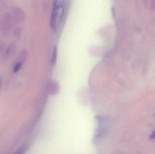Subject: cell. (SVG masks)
<instances>
[{"mask_svg":"<svg viewBox=\"0 0 155 154\" xmlns=\"http://www.w3.org/2000/svg\"><path fill=\"white\" fill-rule=\"evenodd\" d=\"M64 10L65 4L63 1H54L51 20V26L54 30H56L61 23Z\"/></svg>","mask_w":155,"mask_h":154,"instance_id":"cell-1","label":"cell"},{"mask_svg":"<svg viewBox=\"0 0 155 154\" xmlns=\"http://www.w3.org/2000/svg\"><path fill=\"white\" fill-rule=\"evenodd\" d=\"M12 14L5 13L3 16L1 24V29L3 35L7 36L10 34L12 29L13 22Z\"/></svg>","mask_w":155,"mask_h":154,"instance_id":"cell-2","label":"cell"},{"mask_svg":"<svg viewBox=\"0 0 155 154\" xmlns=\"http://www.w3.org/2000/svg\"><path fill=\"white\" fill-rule=\"evenodd\" d=\"M12 15L14 22L16 24L22 22L25 17L24 11L19 7H15L13 8Z\"/></svg>","mask_w":155,"mask_h":154,"instance_id":"cell-3","label":"cell"},{"mask_svg":"<svg viewBox=\"0 0 155 154\" xmlns=\"http://www.w3.org/2000/svg\"><path fill=\"white\" fill-rule=\"evenodd\" d=\"M16 49V44L15 42H13L10 43L8 47L6 48L5 50V55L6 58L10 57L13 55Z\"/></svg>","mask_w":155,"mask_h":154,"instance_id":"cell-4","label":"cell"},{"mask_svg":"<svg viewBox=\"0 0 155 154\" xmlns=\"http://www.w3.org/2000/svg\"><path fill=\"white\" fill-rule=\"evenodd\" d=\"M26 56V51L25 50H23L19 53L18 57V61L19 62L23 63L25 59Z\"/></svg>","mask_w":155,"mask_h":154,"instance_id":"cell-5","label":"cell"},{"mask_svg":"<svg viewBox=\"0 0 155 154\" xmlns=\"http://www.w3.org/2000/svg\"><path fill=\"white\" fill-rule=\"evenodd\" d=\"M22 66V63L17 61L14 66L13 68V72L14 73H17L21 68Z\"/></svg>","mask_w":155,"mask_h":154,"instance_id":"cell-6","label":"cell"},{"mask_svg":"<svg viewBox=\"0 0 155 154\" xmlns=\"http://www.w3.org/2000/svg\"><path fill=\"white\" fill-rule=\"evenodd\" d=\"M22 33V29L21 27H17L14 30L13 34L14 36L16 38H18L21 36Z\"/></svg>","mask_w":155,"mask_h":154,"instance_id":"cell-7","label":"cell"},{"mask_svg":"<svg viewBox=\"0 0 155 154\" xmlns=\"http://www.w3.org/2000/svg\"><path fill=\"white\" fill-rule=\"evenodd\" d=\"M57 48L55 47L54 50L53 55L52 58L51 62L53 64H54L56 61V57H57Z\"/></svg>","mask_w":155,"mask_h":154,"instance_id":"cell-8","label":"cell"},{"mask_svg":"<svg viewBox=\"0 0 155 154\" xmlns=\"http://www.w3.org/2000/svg\"><path fill=\"white\" fill-rule=\"evenodd\" d=\"M26 149H27V146H24L21 147L15 154H24L25 151H26Z\"/></svg>","mask_w":155,"mask_h":154,"instance_id":"cell-9","label":"cell"},{"mask_svg":"<svg viewBox=\"0 0 155 154\" xmlns=\"http://www.w3.org/2000/svg\"><path fill=\"white\" fill-rule=\"evenodd\" d=\"M150 140H155V130H154L149 137Z\"/></svg>","mask_w":155,"mask_h":154,"instance_id":"cell-10","label":"cell"},{"mask_svg":"<svg viewBox=\"0 0 155 154\" xmlns=\"http://www.w3.org/2000/svg\"><path fill=\"white\" fill-rule=\"evenodd\" d=\"M2 41H1V39H0V47H1V46H2Z\"/></svg>","mask_w":155,"mask_h":154,"instance_id":"cell-11","label":"cell"},{"mask_svg":"<svg viewBox=\"0 0 155 154\" xmlns=\"http://www.w3.org/2000/svg\"><path fill=\"white\" fill-rule=\"evenodd\" d=\"M1 80H0V84H1Z\"/></svg>","mask_w":155,"mask_h":154,"instance_id":"cell-12","label":"cell"},{"mask_svg":"<svg viewBox=\"0 0 155 154\" xmlns=\"http://www.w3.org/2000/svg\"><path fill=\"white\" fill-rule=\"evenodd\" d=\"M154 116H155V114H154Z\"/></svg>","mask_w":155,"mask_h":154,"instance_id":"cell-13","label":"cell"}]
</instances>
